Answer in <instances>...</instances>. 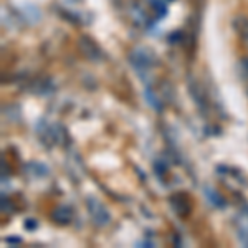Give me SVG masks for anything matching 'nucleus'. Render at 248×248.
Returning a JSON list of instances; mask_svg holds the SVG:
<instances>
[{"label": "nucleus", "instance_id": "obj_1", "mask_svg": "<svg viewBox=\"0 0 248 248\" xmlns=\"http://www.w3.org/2000/svg\"><path fill=\"white\" fill-rule=\"evenodd\" d=\"M129 62L138 71H146L153 66L159 65V60L153 50L147 46H136L129 53Z\"/></svg>", "mask_w": 248, "mask_h": 248}, {"label": "nucleus", "instance_id": "obj_2", "mask_svg": "<svg viewBox=\"0 0 248 248\" xmlns=\"http://www.w3.org/2000/svg\"><path fill=\"white\" fill-rule=\"evenodd\" d=\"M86 207H88V212H90V215L93 217L94 223L99 227H106L108 223H109V212L106 210V207L103 205L99 201H96L94 197H88L86 199Z\"/></svg>", "mask_w": 248, "mask_h": 248}, {"label": "nucleus", "instance_id": "obj_3", "mask_svg": "<svg viewBox=\"0 0 248 248\" xmlns=\"http://www.w3.org/2000/svg\"><path fill=\"white\" fill-rule=\"evenodd\" d=\"M78 48L88 60H91V62H98V60L101 58V50H99V46L94 43V40H91L90 37L79 38Z\"/></svg>", "mask_w": 248, "mask_h": 248}, {"label": "nucleus", "instance_id": "obj_4", "mask_svg": "<svg viewBox=\"0 0 248 248\" xmlns=\"http://www.w3.org/2000/svg\"><path fill=\"white\" fill-rule=\"evenodd\" d=\"M235 225H237V232H238L240 242H242L243 245L248 247V212H247V214L243 212V214L238 215Z\"/></svg>", "mask_w": 248, "mask_h": 248}, {"label": "nucleus", "instance_id": "obj_5", "mask_svg": "<svg viewBox=\"0 0 248 248\" xmlns=\"http://www.w3.org/2000/svg\"><path fill=\"white\" fill-rule=\"evenodd\" d=\"M51 217L57 223H62V225H66V223L71 222V218H73V212L68 205H60L57 209L53 210V214H51Z\"/></svg>", "mask_w": 248, "mask_h": 248}, {"label": "nucleus", "instance_id": "obj_6", "mask_svg": "<svg viewBox=\"0 0 248 248\" xmlns=\"http://www.w3.org/2000/svg\"><path fill=\"white\" fill-rule=\"evenodd\" d=\"M151 3L154 5V10L159 14V17H162V15H166V3L162 2V0H151Z\"/></svg>", "mask_w": 248, "mask_h": 248}, {"label": "nucleus", "instance_id": "obj_7", "mask_svg": "<svg viewBox=\"0 0 248 248\" xmlns=\"http://www.w3.org/2000/svg\"><path fill=\"white\" fill-rule=\"evenodd\" d=\"M207 192H209V194H207V197H209L210 201L215 203V205H223V203H225V201H223V199L220 197L217 192H214L212 189H207Z\"/></svg>", "mask_w": 248, "mask_h": 248}, {"label": "nucleus", "instance_id": "obj_8", "mask_svg": "<svg viewBox=\"0 0 248 248\" xmlns=\"http://www.w3.org/2000/svg\"><path fill=\"white\" fill-rule=\"evenodd\" d=\"M240 33H242V38L243 42L248 45V20H243L242 22V27H240Z\"/></svg>", "mask_w": 248, "mask_h": 248}, {"label": "nucleus", "instance_id": "obj_9", "mask_svg": "<svg viewBox=\"0 0 248 248\" xmlns=\"http://www.w3.org/2000/svg\"><path fill=\"white\" fill-rule=\"evenodd\" d=\"M240 66H242V77L248 79V58H243L240 62Z\"/></svg>", "mask_w": 248, "mask_h": 248}]
</instances>
